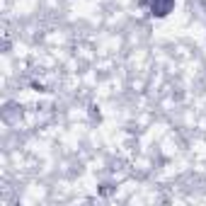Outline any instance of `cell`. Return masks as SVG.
I'll use <instances>...</instances> for the list:
<instances>
[{"label": "cell", "instance_id": "1", "mask_svg": "<svg viewBox=\"0 0 206 206\" xmlns=\"http://www.w3.org/2000/svg\"><path fill=\"white\" fill-rule=\"evenodd\" d=\"M107 22L111 24V22H114V17H111V15H109V17H107ZM117 22H119V24H124L126 20H124V17H121V15H117Z\"/></svg>", "mask_w": 206, "mask_h": 206}]
</instances>
